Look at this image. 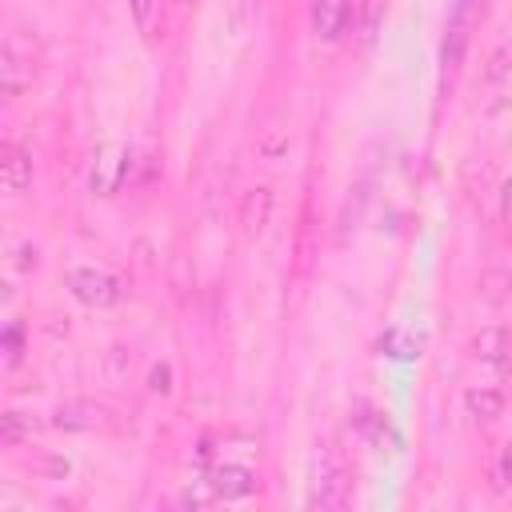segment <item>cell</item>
Masks as SVG:
<instances>
[{
    "label": "cell",
    "instance_id": "obj_1",
    "mask_svg": "<svg viewBox=\"0 0 512 512\" xmlns=\"http://www.w3.org/2000/svg\"><path fill=\"white\" fill-rule=\"evenodd\" d=\"M64 284H68V292H72L80 304H88V308H112V304L120 300V280H116L112 272H104V268H88V264L68 268Z\"/></svg>",
    "mask_w": 512,
    "mask_h": 512
},
{
    "label": "cell",
    "instance_id": "obj_2",
    "mask_svg": "<svg viewBox=\"0 0 512 512\" xmlns=\"http://www.w3.org/2000/svg\"><path fill=\"white\" fill-rule=\"evenodd\" d=\"M204 488H208L216 500H240V496H248V492L256 488V476H252V468H244V464H216V468H208Z\"/></svg>",
    "mask_w": 512,
    "mask_h": 512
},
{
    "label": "cell",
    "instance_id": "obj_3",
    "mask_svg": "<svg viewBox=\"0 0 512 512\" xmlns=\"http://www.w3.org/2000/svg\"><path fill=\"white\" fill-rule=\"evenodd\" d=\"M0 180L12 196H20L24 188H32V152L16 140H4L0 144Z\"/></svg>",
    "mask_w": 512,
    "mask_h": 512
},
{
    "label": "cell",
    "instance_id": "obj_4",
    "mask_svg": "<svg viewBox=\"0 0 512 512\" xmlns=\"http://www.w3.org/2000/svg\"><path fill=\"white\" fill-rule=\"evenodd\" d=\"M268 216H272V188H252V192H244V200H240V228H244V236H260L264 228H268Z\"/></svg>",
    "mask_w": 512,
    "mask_h": 512
},
{
    "label": "cell",
    "instance_id": "obj_5",
    "mask_svg": "<svg viewBox=\"0 0 512 512\" xmlns=\"http://www.w3.org/2000/svg\"><path fill=\"white\" fill-rule=\"evenodd\" d=\"M348 16H352V4L348 0H316L312 4V24H316V32L324 40H336L344 32Z\"/></svg>",
    "mask_w": 512,
    "mask_h": 512
},
{
    "label": "cell",
    "instance_id": "obj_6",
    "mask_svg": "<svg viewBox=\"0 0 512 512\" xmlns=\"http://www.w3.org/2000/svg\"><path fill=\"white\" fill-rule=\"evenodd\" d=\"M108 420V408L96 404V400H76V404H64L56 412V428H100Z\"/></svg>",
    "mask_w": 512,
    "mask_h": 512
},
{
    "label": "cell",
    "instance_id": "obj_7",
    "mask_svg": "<svg viewBox=\"0 0 512 512\" xmlns=\"http://www.w3.org/2000/svg\"><path fill=\"white\" fill-rule=\"evenodd\" d=\"M484 84L512 92V40H504V44L492 52V60H488V68H484Z\"/></svg>",
    "mask_w": 512,
    "mask_h": 512
},
{
    "label": "cell",
    "instance_id": "obj_8",
    "mask_svg": "<svg viewBox=\"0 0 512 512\" xmlns=\"http://www.w3.org/2000/svg\"><path fill=\"white\" fill-rule=\"evenodd\" d=\"M464 404H468V412L480 416V420H496V416L504 412V396H500L496 388H472V392L464 396Z\"/></svg>",
    "mask_w": 512,
    "mask_h": 512
},
{
    "label": "cell",
    "instance_id": "obj_9",
    "mask_svg": "<svg viewBox=\"0 0 512 512\" xmlns=\"http://www.w3.org/2000/svg\"><path fill=\"white\" fill-rule=\"evenodd\" d=\"M0 72H4V92H8V96H16V92L24 88V76H20V56H16V44H8V48H4V68H0Z\"/></svg>",
    "mask_w": 512,
    "mask_h": 512
},
{
    "label": "cell",
    "instance_id": "obj_10",
    "mask_svg": "<svg viewBox=\"0 0 512 512\" xmlns=\"http://www.w3.org/2000/svg\"><path fill=\"white\" fill-rule=\"evenodd\" d=\"M24 440V420H20V412H4V420H0V444L4 448H16Z\"/></svg>",
    "mask_w": 512,
    "mask_h": 512
},
{
    "label": "cell",
    "instance_id": "obj_11",
    "mask_svg": "<svg viewBox=\"0 0 512 512\" xmlns=\"http://www.w3.org/2000/svg\"><path fill=\"white\" fill-rule=\"evenodd\" d=\"M496 476H500V484H512V440L500 448V460H496Z\"/></svg>",
    "mask_w": 512,
    "mask_h": 512
},
{
    "label": "cell",
    "instance_id": "obj_12",
    "mask_svg": "<svg viewBox=\"0 0 512 512\" xmlns=\"http://www.w3.org/2000/svg\"><path fill=\"white\" fill-rule=\"evenodd\" d=\"M500 216H504V228L512 232V176H508L504 188H500Z\"/></svg>",
    "mask_w": 512,
    "mask_h": 512
},
{
    "label": "cell",
    "instance_id": "obj_13",
    "mask_svg": "<svg viewBox=\"0 0 512 512\" xmlns=\"http://www.w3.org/2000/svg\"><path fill=\"white\" fill-rule=\"evenodd\" d=\"M152 392H168V368H156L152 372Z\"/></svg>",
    "mask_w": 512,
    "mask_h": 512
}]
</instances>
